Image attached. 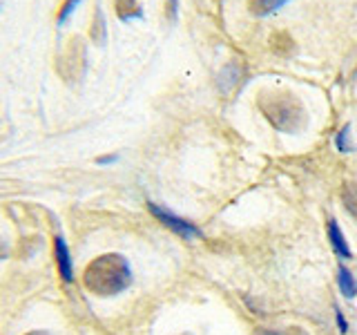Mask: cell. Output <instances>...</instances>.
I'll return each mask as SVG.
<instances>
[{
    "label": "cell",
    "instance_id": "1",
    "mask_svg": "<svg viewBox=\"0 0 357 335\" xmlns=\"http://www.w3.org/2000/svg\"><path fill=\"white\" fill-rule=\"evenodd\" d=\"M257 110L282 134H299L308 126V110L301 98L288 89H261L257 94Z\"/></svg>",
    "mask_w": 357,
    "mask_h": 335
},
{
    "label": "cell",
    "instance_id": "2",
    "mask_svg": "<svg viewBox=\"0 0 357 335\" xmlns=\"http://www.w3.org/2000/svg\"><path fill=\"white\" fill-rule=\"evenodd\" d=\"M83 284L89 293L98 297H114L132 284V266L123 255L107 253L98 255L87 264L83 273Z\"/></svg>",
    "mask_w": 357,
    "mask_h": 335
},
{
    "label": "cell",
    "instance_id": "3",
    "mask_svg": "<svg viewBox=\"0 0 357 335\" xmlns=\"http://www.w3.org/2000/svg\"><path fill=\"white\" fill-rule=\"evenodd\" d=\"M148 210L163 223L165 228H170L174 234H178V237H183V239L204 237V232H201V228L195 226L192 221H188V219H183V217L174 215L172 210H167V208H163V206H159V204H154V201H148Z\"/></svg>",
    "mask_w": 357,
    "mask_h": 335
},
{
    "label": "cell",
    "instance_id": "4",
    "mask_svg": "<svg viewBox=\"0 0 357 335\" xmlns=\"http://www.w3.org/2000/svg\"><path fill=\"white\" fill-rule=\"evenodd\" d=\"M65 65H70V70L65 72V78H81L85 74V67H87V52H85V43L74 36L70 38V45H67V52L63 56V61L59 63V70H63Z\"/></svg>",
    "mask_w": 357,
    "mask_h": 335
},
{
    "label": "cell",
    "instance_id": "5",
    "mask_svg": "<svg viewBox=\"0 0 357 335\" xmlns=\"http://www.w3.org/2000/svg\"><path fill=\"white\" fill-rule=\"evenodd\" d=\"M54 260L59 266V273L65 282H74V264H72V253L67 248V241L63 239V234L54 237Z\"/></svg>",
    "mask_w": 357,
    "mask_h": 335
},
{
    "label": "cell",
    "instance_id": "6",
    "mask_svg": "<svg viewBox=\"0 0 357 335\" xmlns=\"http://www.w3.org/2000/svg\"><path fill=\"white\" fill-rule=\"evenodd\" d=\"M326 237H328L333 251H335V255L340 257V260H353V251H351V246H349V241H346L344 232H342L340 223L335 217H331L326 221Z\"/></svg>",
    "mask_w": 357,
    "mask_h": 335
},
{
    "label": "cell",
    "instance_id": "7",
    "mask_svg": "<svg viewBox=\"0 0 357 335\" xmlns=\"http://www.w3.org/2000/svg\"><path fill=\"white\" fill-rule=\"evenodd\" d=\"M114 11H116L119 20H123V22L143 18V7L139 0H114Z\"/></svg>",
    "mask_w": 357,
    "mask_h": 335
},
{
    "label": "cell",
    "instance_id": "8",
    "mask_svg": "<svg viewBox=\"0 0 357 335\" xmlns=\"http://www.w3.org/2000/svg\"><path fill=\"white\" fill-rule=\"evenodd\" d=\"M89 40L94 45H105V40H107V22H105L103 9L100 7L94 9V18L89 22Z\"/></svg>",
    "mask_w": 357,
    "mask_h": 335
},
{
    "label": "cell",
    "instance_id": "9",
    "mask_svg": "<svg viewBox=\"0 0 357 335\" xmlns=\"http://www.w3.org/2000/svg\"><path fill=\"white\" fill-rule=\"evenodd\" d=\"M286 3H290V0H248V11L252 16H271L275 14L277 9H282Z\"/></svg>",
    "mask_w": 357,
    "mask_h": 335
},
{
    "label": "cell",
    "instance_id": "10",
    "mask_svg": "<svg viewBox=\"0 0 357 335\" xmlns=\"http://www.w3.org/2000/svg\"><path fill=\"white\" fill-rule=\"evenodd\" d=\"M342 206L357 221V181H346L340 190Z\"/></svg>",
    "mask_w": 357,
    "mask_h": 335
},
{
    "label": "cell",
    "instance_id": "11",
    "mask_svg": "<svg viewBox=\"0 0 357 335\" xmlns=\"http://www.w3.org/2000/svg\"><path fill=\"white\" fill-rule=\"evenodd\" d=\"M337 286H340V293L346 299H353L357 295V282H355L353 273L344 264L337 266Z\"/></svg>",
    "mask_w": 357,
    "mask_h": 335
},
{
    "label": "cell",
    "instance_id": "12",
    "mask_svg": "<svg viewBox=\"0 0 357 335\" xmlns=\"http://www.w3.org/2000/svg\"><path fill=\"white\" fill-rule=\"evenodd\" d=\"M271 47L277 52V54H282V56H290L295 52V40L288 36V34L284 31H279V34H273L271 36Z\"/></svg>",
    "mask_w": 357,
    "mask_h": 335
},
{
    "label": "cell",
    "instance_id": "13",
    "mask_svg": "<svg viewBox=\"0 0 357 335\" xmlns=\"http://www.w3.org/2000/svg\"><path fill=\"white\" fill-rule=\"evenodd\" d=\"M335 145H337L340 152H353L355 150V143L351 141V123H346V126L337 132V137H335Z\"/></svg>",
    "mask_w": 357,
    "mask_h": 335
},
{
    "label": "cell",
    "instance_id": "14",
    "mask_svg": "<svg viewBox=\"0 0 357 335\" xmlns=\"http://www.w3.org/2000/svg\"><path fill=\"white\" fill-rule=\"evenodd\" d=\"M78 3H81V0H65L59 9V14H56V22H59V25H65L67 18H70L74 14V9L78 7Z\"/></svg>",
    "mask_w": 357,
    "mask_h": 335
},
{
    "label": "cell",
    "instance_id": "15",
    "mask_svg": "<svg viewBox=\"0 0 357 335\" xmlns=\"http://www.w3.org/2000/svg\"><path fill=\"white\" fill-rule=\"evenodd\" d=\"M255 335H308L299 327H288V329H257Z\"/></svg>",
    "mask_w": 357,
    "mask_h": 335
},
{
    "label": "cell",
    "instance_id": "16",
    "mask_svg": "<svg viewBox=\"0 0 357 335\" xmlns=\"http://www.w3.org/2000/svg\"><path fill=\"white\" fill-rule=\"evenodd\" d=\"M335 320H337V331L342 333V335H346V333H349V320H346L344 318V313H342V308L337 306V304H335Z\"/></svg>",
    "mask_w": 357,
    "mask_h": 335
},
{
    "label": "cell",
    "instance_id": "17",
    "mask_svg": "<svg viewBox=\"0 0 357 335\" xmlns=\"http://www.w3.org/2000/svg\"><path fill=\"white\" fill-rule=\"evenodd\" d=\"M165 5H167V16H170L172 22H176V18H178V0H165Z\"/></svg>",
    "mask_w": 357,
    "mask_h": 335
},
{
    "label": "cell",
    "instance_id": "18",
    "mask_svg": "<svg viewBox=\"0 0 357 335\" xmlns=\"http://www.w3.org/2000/svg\"><path fill=\"white\" fill-rule=\"evenodd\" d=\"M116 159H119L116 154H105V156H98L96 163H98V165H107V163H114Z\"/></svg>",
    "mask_w": 357,
    "mask_h": 335
},
{
    "label": "cell",
    "instance_id": "19",
    "mask_svg": "<svg viewBox=\"0 0 357 335\" xmlns=\"http://www.w3.org/2000/svg\"><path fill=\"white\" fill-rule=\"evenodd\" d=\"M9 255V251H7V244L0 239V260H5V257Z\"/></svg>",
    "mask_w": 357,
    "mask_h": 335
},
{
    "label": "cell",
    "instance_id": "20",
    "mask_svg": "<svg viewBox=\"0 0 357 335\" xmlns=\"http://www.w3.org/2000/svg\"><path fill=\"white\" fill-rule=\"evenodd\" d=\"M25 335H52V333H47V331H29Z\"/></svg>",
    "mask_w": 357,
    "mask_h": 335
},
{
    "label": "cell",
    "instance_id": "21",
    "mask_svg": "<svg viewBox=\"0 0 357 335\" xmlns=\"http://www.w3.org/2000/svg\"><path fill=\"white\" fill-rule=\"evenodd\" d=\"M181 335H192V333H181Z\"/></svg>",
    "mask_w": 357,
    "mask_h": 335
}]
</instances>
